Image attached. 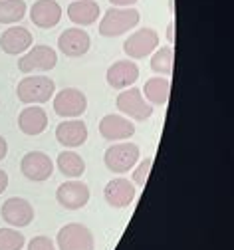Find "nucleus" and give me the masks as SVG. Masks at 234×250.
<instances>
[{
    "label": "nucleus",
    "mask_w": 234,
    "mask_h": 250,
    "mask_svg": "<svg viewBox=\"0 0 234 250\" xmlns=\"http://www.w3.org/2000/svg\"><path fill=\"white\" fill-rule=\"evenodd\" d=\"M141 20L139 10L135 8H109L106 16L99 22V34L106 38H115L121 34H127Z\"/></svg>",
    "instance_id": "obj_1"
},
{
    "label": "nucleus",
    "mask_w": 234,
    "mask_h": 250,
    "mask_svg": "<svg viewBox=\"0 0 234 250\" xmlns=\"http://www.w3.org/2000/svg\"><path fill=\"white\" fill-rule=\"evenodd\" d=\"M54 91H56V83L50 78H46V76H28L18 83L16 96L22 104L34 105V104L50 102Z\"/></svg>",
    "instance_id": "obj_2"
},
{
    "label": "nucleus",
    "mask_w": 234,
    "mask_h": 250,
    "mask_svg": "<svg viewBox=\"0 0 234 250\" xmlns=\"http://www.w3.org/2000/svg\"><path fill=\"white\" fill-rule=\"evenodd\" d=\"M139 147L135 143H129V141H123V143H117V145H111L106 155H104V163L106 167L111 171V173H129L133 167L137 165L139 161Z\"/></svg>",
    "instance_id": "obj_3"
},
{
    "label": "nucleus",
    "mask_w": 234,
    "mask_h": 250,
    "mask_svg": "<svg viewBox=\"0 0 234 250\" xmlns=\"http://www.w3.org/2000/svg\"><path fill=\"white\" fill-rule=\"evenodd\" d=\"M115 104L121 113H125L127 117L135 119V121H147L153 115V105L143 98V91L139 87L123 89L117 96Z\"/></svg>",
    "instance_id": "obj_4"
},
{
    "label": "nucleus",
    "mask_w": 234,
    "mask_h": 250,
    "mask_svg": "<svg viewBox=\"0 0 234 250\" xmlns=\"http://www.w3.org/2000/svg\"><path fill=\"white\" fill-rule=\"evenodd\" d=\"M58 64V54L46 46L38 44L34 48H30L20 60H18V70L22 74H32V72H50Z\"/></svg>",
    "instance_id": "obj_5"
},
{
    "label": "nucleus",
    "mask_w": 234,
    "mask_h": 250,
    "mask_svg": "<svg viewBox=\"0 0 234 250\" xmlns=\"http://www.w3.org/2000/svg\"><path fill=\"white\" fill-rule=\"evenodd\" d=\"M85 109H87V98L82 89L65 87L58 91V96L54 98V111L60 117L76 119V117H82Z\"/></svg>",
    "instance_id": "obj_6"
},
{
    "label": "nucleus",
    "mask_w": 234,
    "mask_h": 250,
    "mask_svg": "<svg viewBox=\"0 0 234 250\" xmlns=\"http://www.w3.org/2000/svg\"><path fill=\"white\" fill-rule=\"evenodd\" d=\"M56 242L60 250H93L95 246L91 230L80 223H70L60 229Z\"/></svg>",
    "instance_id": "obj_7"
},
{
    "label": "nucleus",
    "mask_w": 234,
    "mask_h": 250,
    "mask_svg": "<svg viewBox=\"0 0 234 250\" xmlns=\"http://www.w3.org/2000/svg\"><path fill=\"white\" fill-rule=\"evenodd\" d=\"M20 171L30 181L44 183L54 173V161L50 159V155H46L42 151H30L20 161Z\"/></svg>",
    "instance_id": "obj_8"
},
{
    "label": "nucleus",
    "mask_w": 234,
    "mask_h": 250,
    "mask_svg": "<svg viewBox=\"0 0 234 250\" xmlns=\"http://www.w3.org/2000/svg\"><path fill=\"white\" fill-rule=\"evenodd\" d=\"M157 48H159V34L153 28H141L123 42V52L131 60H141L145 56H151Z\"/></svg>",
    "instance_id": "obj_9"
},
{
    "label": "nucleus",
    "mask_w": 234,
    "mask_h": 250,
    "mask_svg": "<svg viewBox=\"0 0 234 250\" xmlns=\"http://www.w3.org/2000/svg\"><path fill=\"white\" fill-rule=\"evenodd\" d=\"M56 199L64 208H68V210L84 208L89 203V187L82 181H76V179L65 181L58 187Z\"/></svg>",
    "instance_id": "obj_10"
},
{
    "label": "nucleus",
    "mask_w": 234,
    "mask_h": 250,
    "mask_svg": "<svg viewBox=\"0 0 234 250\" xmlns=\"http://www.w3.org/2000/svg\"><path fill=\"white\" fill-rule=\"evenodd\" d=\"M0 214H2L6 225L20 229V227H28L34 221V207L22 197H12L2 205Z\"/></svg>",
    "instance_id": "obj_11"
},
{
    "label": "nucleus",
    "mask_w": 234,
    "mask_h": 250,
    "mask_svg": "<svg viewBox=\"0 0 234 250\" xmlns=\"http://www.w3.org/2000/svg\"><path fill=\"white\" fill-rule=\"evenodd\" d=\"M89 34L85 32V30L82 28H68V30H64V32L60 34L58 38V48L64 56H68V58H80L84 54H87L89 50Z\"/></svg>",
    "instance_id": "obj_12"
},
{
    "label": "nucleus",
    "mask_w": 234,
    "mask_h": 250,
    "mask_svg": "<svg viewBox=\"0 0 234 250\" xmlns=\"http://www.w3.org/2000/svg\"><path fill=\"white\" fill-rule=\"evenodd\" d=\"M99 133L107 141H125L135 135V125L123 115L109 113L99 121Z\"/></svg>",
    "instance_id": "obj_13"
},
{
    "label": "nucleus",
    "mask_w": 234,
    "mask_h": 250,
    "mask_svg": "<svg viewBox=\"0 0 234 250\" xmlns=\"http://www.w3.org/2000/svg\"><path fill=\"white\" fill-rule=\"evenodd\" d=\"M104 197H106V203L113 208H125L133 203L135 199V185L131 181L119 177V179H111L106 189H104Z\"/></svg>",
    "instance_id": "obj_14"
},
{
    "label": "nucleus",
    "mask_w": 234,
    "mask_h": 250,
    "mask_svg": "<svg viewBox=\"0 0 234 250\" xmlns=\"http://www.w3.org/2000/svg\"><path fill=\"white\" fill-rule=\"evenodd\" d=\"M139 78V68L137 64H133L131 60H119L115 64L109 66L106 80L113 89H127Z\"/></svg>",
    "instance_id": "obj_15"
},
{
    "label": "nucleus",
    "mask_w": 234,
    "mask_h": 250,
    "mask_svg": "<svg viewBox=\"0 0 234 250\" xmlns=\"http://www.w3.org/2000/svg\"><path fill=\"white\" fill-rule=\"evenodd\" d=\"M56 139L64 147H80L87 141V125L82 119L62 121L56 127Z\"/></svg>",
    "instance_id": "obj_16"
},
{
    "label": "nucleus",
    "mask_w": 234,
    "mask_h": 250,
    "mask_svg": "<svg viewBox=\"0 0 234 250\" xmlns=\"http://www.w3.org/2000/svg\"><path fill=\"white\" fill-rule=\"evenodd\" d=\"M30 20L38 28L50 30L62 20V6L56 0H36L34 6L30 8Z\"/></svg>",
    "instance_id": "obj_17"
},
{
    "label": "nucleus",
    "mask_w": 234,
    "mask_h": 250,
    "mask_svg": "<svg viewBox=\"0 0 234 250\" xmlns=\"http://www.w3.org/2000/svg\"><path fill=\"white\" fill-rule=\"evenodd\" d=\"M32 46V34L24 26H10L6 32L0 36V48L8 56H18L30 50Z\"/></svg>",
    "instance_id": "obj_18"
},
{
    "label": "nucleus",
    "mask_w": 234,
    "mask_h": 250,
    "mask_svg": "<svg viewBox=\"0 0 234 250\" xmlns=\"http://www.w3.org/2000/svg\"><path fill=\"white\" fill-rule=\"evenodd\" d=\"M18 127L26 135H40L48 127V113L40 105H28L18 115Z\"/></svg>",
    "instance_id": "obj_19"
},
{
    "label": "nucleus",
    "mask_w": 234,
    "mask_h": 250,
    "mask_svg": "<svg viewBox=\"0 0 234 250\" xmlns=\"http://www.w3.org/2000/svg\"><path fill=\"white\" fill-rule=\"evenodd\" d=\"M99 14H102V8L95 0H76L68 6V18L78 26L95 24Z\"/></svg>",
    "instance_id": "obj_20"
},
{
    "label": "nucleus",
    "mask_w": 234,
    "mask_h": 250,
    "mask_svg": "<svg viewBox=\"0 0 234 250\" xmlns=\"http://www.w3.org/2000/svg\"><path fill=\"white\" fill-rule=\"evenodd\" d=\"M145 100L151 104V105H165L169 102V93H171V82L163 78V76H157V78H151L145 82Z\"/></svg>",
    "instance_id": "obj_21"
},
{
    "label": "nucleus",
    "mask_w": 234,
    "mask_h": 250,
    "mask_svg": "<svg viewBox=\"0 0 234 250\" xmlns=\"http://www.w3.org/2000/svg\"><path fill=\"white\" fill-rule=\"evenodd\" d=\"M58 169L64 177H70V179H78L85 173V161L80 157L76 151H62L58 155Z\"/></svg>",
    "instance_id": "obj_22"
},
{
    "label": "nucleus",
    "mask_w": 234,
    "mask_h": 250,
    "mask_svg": "<svg viewBox=\"0 0 234 250\" xmlns=\"http://www.w3.org/2000/svg\"><path fill=\"white\" fill-rule=\"evenodd\" d=\"M173 60H175V52L171 46L157 48L155 54L151 56V70L159 76H171L173 74Z\"/></svg>",
    "instance_id": "obj_23"
},
{
    "label": "nucleus",
    "mask_w": 234,
    "mask_h": 250,
    "mask_svg": "<svg viewBox=\"0 0 234 250\" xmlns=\"http://www.w3.org/2000/svg\"><path fill=\"white\" fill-rule=\"evenodd\" d=\"M26 14L24 0H0V24H16Z\"/></svg>",
    "instance_id": "obj_24"
},
{
    "label": "nucleus",
    "mask_w": 234,
    "mask_h": 250,
    "mask_svg": "<svg viewBox=\"0 0 234 250\" xmlns=\"http://www.w3.org/2000/svg\"><path fill=\"white\" fill-rule=\"evenodd\" d=\"M26 238L16 229H0V250H22Z\"/></svg>",
    "instance_id": "obj_25"
},
{
    "label": "nucleus",
    "mask_w": 234,
    "mask_h": 250,
    "mask_svg": "<svg viewBox=\"0 0 234 250\" xmlns=\"http://www.w3.org/2000/svg\"><path fill=\"white\" fill-rule=\"evenodd\" d=\"M151 167H153V159H151V157H147L145 161H141L135 169H133V183L139 185V187H143V185L147 183V179H149Z\"/></svg>",
    "instance_id": "obj_26"
},
{
    "label": "nucleus",
    "mask_w": 234,
    "mask_h": 250,
    "mask_svg": "<svg viewBox=\"0 0 234 250\" xmlns=\"http://www.w3.org/2000/svg\"><path fill=\"white\" fill-rule=\"evenodd\" d=\"M28 250H58V248H56V244L50 236L40 234V236H34L28 242Z\"/></svg>",
    "instance_id": "obj_27"
},
{
    "label": "nucleus",
    "mask_w": 234,
    "mask_h": 250,
    "mask_svg": "<svg viewBox=\"0 0 234 250\" xmlns=\"http://www.w3.org/2000/svg\"><path fill=\"white\" fill-rule=\"evenodd\" d=\"M6 187H8V175H6V171L0 169V195L6 191Z\"/></svg>",
    "instance_id": "obj_28"
},
{
    "label": "nucleus",
    "mask_w": 234,
    "mask_h": 250,
    "mask_svg": "<svg viewBox=\"0 0 234 250\" xmlns=\"http://www.w3.org/2000/svg\"><path fill=\"white\" fill-rule=\"evenodd\" d=\"M6 153H8V143H6V139L2 135H0V161L6 157Z\"/></svg>",
    "instance_id": "obj_29"
},
{
    "label": "nucleus",
    "mask_w": 234,
    "mask_h": 250,
    "mask_svg": "<svg viewBox=\"0 0 234 250\" xmlns=\"http://www.w3.org/2000/svg\"><path fill=\"white\" fill-rule=\"evenodd\" d=\"M109 2L119 8V6H131V4H135L137 0H109Z\"/></svg>",
    "instance_id": "obj_30"
},
{
    "label": "nucleus",
    "mask_w": 234,
    "mask_h": 250,
    "mask_svg": "<svg viewBox=\"0 0 234 250\" xmlns=\"http://www.w3.org/2000/svg\"><path fill=\"white\" fill-rule=\"evenodd\" d=\"M167 40H169L171 44L175 42V24H173V22H171L169 26H167Z\"/></svg>",
    "instance_id": "obj_31"
}]
</instances>
